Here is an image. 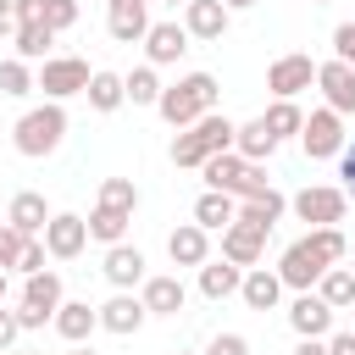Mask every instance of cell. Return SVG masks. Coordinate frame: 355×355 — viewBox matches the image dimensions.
Wrapping results in <instances>:
<instances>
[{
	"instance_id": "43",
	"label": "cell",
	"mask_w": 355,
	"mask_h": 355,
	"mask_svg": "<svg viewBox=\"0 0 355 355\" xmlns=\"http://www.w3.org/2000/svg\"><path fill=\"white\" fill-rule=\"evenodd\" d=\"M11 11H17V28L22 22H44V0H11Z\"/></svg>"
},
{
	"instance_id": "32",
	"label": "cell",
	"mask_w": 355,
	"mask_h": 355,
	"mask_svg": "<svg viewBox=\"0 0 355 355\" xmlns=\"http://www.w3.org/2000/svg\"><path fill=\"white\" fill-rule=\"evenodd\" d=\"M261 122H266V133L283 144V139H300V128H305V111H300L294 100H272V105L261 111Z\"/></svg>"
},
{
	"instance_id": "35",
	"label": "cell",
	"mask_w": 355,
	"mask_h": 355,
	"mask_svg": "<svg viewBox=\"0 0 355 355\" xmlns=\"http://www.w3.org/2000/svg\"><path fill=\"white\" fill-rule=\"evenodd\" d=\"M94 205H105V211H128V216H133V211H139V183H133V178H105Z\"/></svg>"
},
{
	"instance_id": "15",
	"label": "cell",
	"mask_w": 355,
	"mask_h": 355,
	"mask_svg": "<svg viewBox=\"0 0 355 355\" xmlns=\"http://www.w3.org/2000/svg\"><path fill=\"white\" fill-rule=\"evenodd\" d=\"M139 305H144L150 316H178V311L189 305V288H183L178 272H155V277L139 283Z\"/></svg>"
},
{
	"instance_id": "26",
	"label": "cell",
	"mask_w": 355,
	"mask_h": 355,
	"mask_svg": "<svg viewBox=\"0 0 355 355\" xmlns=\"http://www.w3.org/2000/svg\"><path fill=\"white\" fill-rule=\"evenodd\" d=\"M283 211H288V194L272 183L266 194H255V200H239V222H250V227H261V233H272L277 222H283Z\"/></svg>"
},
{
	"instance_id": "39",
	"label": "cell",
	"mask_w": 355,
	"mask_h": 355,
	"mask_svg": "<svg viewBox=\"0 0 355 355\" xmlns=\"http://www.w3.org/2000/svg\"><path fill=\"white\" fill-rule=\"evenodd\" d=\"M22 244H28V239H22L17 227H6V222H0V272H11V266H17V255H22Z\"/></svg>"
},
{
	"instance_id": "53",
	"label": "cell",
	"mask_w": 355,
	"mask_h": 355,
	"mask_svg": "<svg viewBox=\"0 0 355 355\" xmlns=\"http://www.w3.org/2000/svg\"><path fill=\"white\" fill-rule=\"evenodd\" d=\"M311 6H333V0H311Z\"/></svg>"
},
{
	"instance_id": "28",
	"label": "cell",
	"mask_w": 355,
	"mask_h": 355,
	"mask_svg": "<svg viewBox=\"0 0 355 355\" xmlns=\"http://www.w3.org/2000/svg\"><path fill=\"white\" fill-rule=\"evenodd\" d=\"M83 100H89V111H100V116L122 111V105H128V94H122V72H105V67H94V78H89Z\"/></svg>"
},
{
	"instance_id": "22",
	"label": "cell",
	"mask_w": 355,
	"mask_h": 355,
	"mask_svg": "<svg viewBox=\"0 0 355 355\" xmlns=\"http://www.w3.org/2000/svg\"><path fill=\"white\" fill-rule=\"evenodd\" d=\"M94 311H100V327L116 333V338H133V333L144 327V316H150V311L139 305V294H111V300L94 305Z\"/></svg>"
},
{
	"instance_id": "29",
	"label": "cell",
	"mask_w": 355,
	"mask_h": 355,
	"mask_svg": "<svg viewBox=\"0 0 355 355\" xmlns=\"http://www.w3.org/2000/svg\"><path fill=\"white\" fill-rule=\"evenodd\" d=\"M311 294H316L322 305H333V311H349V305H355V272H349V266H327Z\"/></svg>"
},
{
	"instance_id": "44",
	"label": "cell",
	"mask_w": 355,
	"mask_h": 355,
	"mask_svg": "<svg viewBox=\"0 0 355 355\" xmlns=\"http://www.w3.org/2000/svg\"><path fill=\"white\" fill-rule=\"evenodd\" d=\"M17 333H22V327H17V311H6V305H0V355L17 344Z\"/></svg>"
},
{
	"instance_id": "20",
	"label": "cell",
	"mask_w": 355,
	"mask_h": 355,
	"mask_svg": "<svg viewBox=\"0 0 355 355\" xmlns=\"http://www.w3.org/2000/svg\"><path fill=\"white\" fill-rule=\"evenodd\" d=\"M333 316H338V311L322 305L316 294H294V300H288V327H294L300 338H327V333H333Z\"/></svg>"
},
{
	"instance_id": "36",
	"label": "cell",
	"mask_w": 355,
	"mask_h": 355,
	"mask_svg": "<svg viewBox=\"0 0 355 355\" xmlns=\"http://www.w3.org/2000/svg\"><path fill=\"white\" fill-rule=\"evenodd\" d=\"M0 94H11V100H22V94H33V67L28 61H0Z\"/></svg>"
},
{
	"instance_id": "11",
	"label": "cell",
	"mask_w": 355,
	"mask_h": 355,
	"mask_svg": "<svg viewBox=\"0 0 355 355\" xmlns=\"http://www.w3.org/2000/svg\"><path fill=\"white\" fill-rule=\"evenodd\" d=\"M316 83V61L305 55V50H288V55H277L272 67H266V89H272V100H294V94H305Z\"/></svg>"
},
{
	"instance_id": "1",
	"label": "cell",
	"mask_w": 355,
	"mask_h": 355,
	"mask_svg": "<svg viewBox=\"0 0 355 355\" xmlns=\"http://www.w3.org/2000/svg\"><path fill=\"white\" fill-rule=\"evenodd\" d=\"M349 261V239H344V227H311V233H300L283 255H277V283L283 288H294V294H311L316 288V277L327 272V266H344Z\"/></svg>"
},
{
	"instance_id": "41",
	"label": "cell",
	"mask_w": 355,
	"mask_h": 355,
	"mask_svg": "<svg viewBox=\"0 0 355 355\" xmlns=\"http://www.w3.org/2000/svg\"><path fill=\"white\" fill-rule=\"evenodd\" d=\"M205 355H250V338H244V333H216V338L205 344Z\"/></svg>"
},
{
	"instance_id": "2",
	"label": "cell",
	"mask_w": 355,
	"mask_h": 355,
	"mask_svg": "<svg viewBox=\"0 0 355 355\" xmlns=\"http://www.w3.org/2000/svg\"><path fill=\"white\" fill-rule=\"evenodd\" d=\"M216 94H222V83H216L211 72H183L178 83L161 89L155 111H161V122H172V128H194L200 116L216 111Z\"/></svg>"
},
{
	"instance_id": "12",
	"label": "cell",
	"mask_w": 355,
	"mask_h": 355,
	"mask_svg": "<svg viewBox=\"0 0 355 355\" xmlns=\"http://www.w3.org/2000/svg\"><path fill=\"white\" fill-rule=\"evenodd\" d=\"M100 272H105V283H111L116 294H133V288H139V283L150 277V272H144V250H139V244H128V239L105 250Z\"/></svg>"
},
{
	"instance_id": "10",
	"label": "cell",
	"mask_w": 355,
	"mask_h": 355,
	"mask_svg": "<svg viewBox=\"0 0 355 355\" xmlns=\"http://www.w3.org/2000/svg\"><path fill=\"white\" fill-rule=\"evenodd\" d=\"M39 239H44V255H50V261H78V255L89 250V222H83L78 211H55Z\"/></svg>"
},
{
	"instance_id": "46",
	"label": "cell",
	"mask_w": 355,
	"mask_h": 355,
	"mask_svg": "<svg viewBox=\"0 0 355 355\" xmlns=\"http://www.w3.org/2000/svg\"><path fill=\"white\" fill-rule=\"evenodd\" d=\"M6 33H17V11H11V0H0V39Z\"/></svg>"
},
{
	"instance_id": "34",
	"label": "cell",
	"mask_w": 355,
	"mask_h": 355,
	"mask_svg": "<svg viewBox=\"0 0 355 355\" xmlns=\"http://www.w3.org/2000/svg\"><path fill=\"white\" fill-rule=\"evenodd\" d=\"M11 39H17V61H50V44H55V33H50L44 22H22Z\"/></svg>"
},
{
	"instance_id": "31",
	"label": "cell",
	"mask_w": 355,
	"mask_h": 355,
	"mask_svg": "<svg viewBox=\"0 0 355 355\" xmlns=\"http://www.w3.org/2000/svg\"><path fill=\"white\" fill-rule=\"evenodd\" d=\"M161 72L144 61V67H133V72H122V94H128V105H155L161 100Z\"/></svg>"
},
{
	"instance_id": "37",
	"label": "cell",
	"mask_w": 355,
	"mask_h": 355,
	"mask_svg": "<svg viewBox=\"0 0 355 355\" xmlns=\"http://www.w3.org/2000/svg\"><path fill=\"white\" fill-rule=\"evenodd\" d=\"M78 22V0H44V28L50 33H67Z\"/></svg>"
},
{
	"instance_id": "30",
	"label": "cell",
	"mask_w": 355,
	"mask_h": 355,
	"mask_svg": "<svg viewBox=\"0 0 355 355\" xmlns=\"http://www.w3.org/2000/svg\"><path fill=\"white\" fill-rule=\"evenodd\" d=\"M239 283H244V266H233V261H205L200 266V294L205 300H227V294H239Z\"/></svg>"
},
{
	"instance_id": "6",
	"label": "cell",
	"mask_w": 355,
	"mask_h": 355,
	"mask_svg": "<svg viewBox=\"0 0 355 355\" xmlns=\"http://www.w3.org/2000/svg\"><path fill=\"white\" fill-rule=\"evenodd\" d=\"M61 300H67V288H61V272H33V277H22V305H17V327L22 333H39V327H50L55 322V311H61Z\"/></svg>"
},
{
	"instance_id": "52",
	"label": "cell",
	"mask_w": 355,
	"mask_h": 355,
	"mask_svg": "<svg viewBox=\"0 0 355 355\" xmlns=\"http://www.w3.org/2000/svg\"><path fill=\"white\" fill-rule=\"evenodd\" d=\"M0 300H6V272H0Z\"/></svg>"
},
{
	"instance_id": "9",
	"label": "cell",
	"mask_w": 355,
	"mask_h": 355,
	"mask_svg": "<svg viewBox=\"0 0 355 355\" xmlns=\"http://www.w3.org/2000/svg\"><path fill=\"white\" fill-rule=\"evenodd\" d=\"M349 144V133H344V116L338 111H327V105H316L311 116H305V128H300V150L311 155V161H338V150Z\"/></svg>"
},
{
	"instance_id": "50",
	"label": "cell",
	"mask_w": 355,
	"mask_h": 355,
	"mask_svg": "<svg viewBox=\"0 0 355 355\" xmlns=\"http://www.w3.org/2000/svg\"><path fill=\"white\" fill-rule=\"evenodd\" d=\"M150 6H189V0H150Z\"/></svg>"
},
{
	"instance_id": "33",
	"label": "cell",
	"mask_w": 355,
	"mask_h": 355,
	"mask_svg": "<svg viewBox=\"0 0 355 355\" xmlns=\"http://www.w3.org/2000/svg\"><path fill=\"white\" fill-rule=\"evenodd\" d=\"M83 222H89V239L111 250V244H122V239H128V222H133V216H128V211H105V205H94Z\"/></svg>"
},
{
	"instance_id": "25",
	"label": "cell",
	"mask_w": 355,
	"mask_h": 355,
	"mask_svg": "<svg viewBox=\"0 0 355 355\" xmlns=\"http://www.w3.org/2000/svg\"><path fill=\"white\" fill-rule=\"evenodd\" d=\"M67 344H89V333L100 327V311L89 305V300H61V311H55V322H50Z\"/></svg>"
},
{
	"instance_id": "4",
	"label": "cell",
	"mask_w": 355,
	"mask_h": 355,
	"mask_svg": "<svg viewBox=\"0 0 355 355\" xmlns=\"http://www.w3.org/2000/svg\"><path fill=\"white\" fill-rule=\"evenodd\" d=\"M233 116H222V111H211V116H200L194 128H178V139H172V166H205L211 155H222V150H233Z\"/></svg>"
},
{
	"instance_id": "24",
	"label": "cell",
	"mask_w": 355,
	"mask_h": 355,
	"mask_svg": "<svg viewBox=\"0 0 355 355\" xmlns=\"http://www.w3.org/2000/svg\"><path fill=\"white\" fill-rule=\"evenodd\" d=\"M239 300H244L250 311H277V305H283V283H277V272H272V266H250L244 283H239Z\"/></svg>"
},
{
	"instance_id": "48",
	"label": "cell",
	"mask_w": 355,
	"mask_h": 355,
	"mask_svg": "<svg viewBox=\"0 0 355 355\" xmlns=\"http://www.w3.org/2000/svg\"><path fill=\"white\" fill-rule=\"evenodd\" d=\"M227 11H250V6H261V0H222Z\"/></svg>"
},
{
	"instance_id": "42",
	"label": "cell",
	"mask_w": 355,
	"mask_h": 355,
	"mask_svg": "<svg viewBox=\"0 0 355 355\" xmlns=\"http://www.w3.org/2000/svg\"><path fill=\"white\" fill-rule=\"evenodd\" d=\"M338 178H344V194L355 200V144H344V150H338Z\"/></svg>"
},
{
	"instance_id": "27",
	"label": "cell",
	"mask_w": 355,
	"mask_h": 355,
	"mask_svg": "<svg viewBox=\"0 0 355 355\" xmlns=\"http://www.w3.org/2000/svg\"><path fill=\"white\" fill-rule=\"evenodd\" d=\"M239 222V200L233 194H216V189H205L200 200H194V227H205V233H222V227H233Z\"/></svg>"
},
{
	"instance_id": "16",
	"label": "cell",
	"mask_w": 355,
	"mask_h": 355,
	"mask_svg": "<svg viewBox=\"0 0 355 355\" xmlns=\"http://www.w3.org/2000/svg\"><path fill=\"white\" fill-rule=\"evenodd\" d=\"M189 55V33H183V22H150V33H144V61L161 72V67H178Z\"/></svg>"
},
{
	"instance_id": "49",
	"label": "cell",
	"mask_w": 355,
	"mask_h": 355,
	"mask_svg": "<svg viewBox=\"0 0 355 355\" xmlns=\"http://www.w3.org/2000/svg\"><path fill=\"white\" fill-rule=\"evenodd\" d=\"M72 355H94V349H89V344H72Z\"/></svg>"
},
{
	"instance_id": "14",
	"label": "cell",
	"mask_w": 355,
	"mask_h": 355,
	"mask_svg": "<svg viewBox=\"0 0 355 355\" xmlns=\"http://www.w3.org/2000/svg\"><path fill=\"white\" fill-rule=\"evenodd\" d=\"M105 33L116 44H144V33H150V0H105Z\"/></svg>"
},
{
	"instance_id": "45",
	"label": "cell",
	"mask_w": 355,
	"mask_h": 355,
	"mask_svg": "<svg viewBox=\"0 0 355 355\" xmlns=\"http://www.w3.org/2000/svg\"><path fill=\"white\" fill-rule=\"evenodd\" d=\"M322 344H327V355H355V333H349V327H344V333H327Z\"/></svg>"
},
{
	"instance_id": "47",
	"label": "cell",
	"mask_w": 355,
	"mask_h": 355,
	"mask_svg": "<svg viewBox=\"0 0 355 355\" xmlns=\"http://www.w3.org/2000/svg\"><path fill=\"white\" fill-rule=\"evenodd\" d=\"M294 355H327V344H322V338H300V344H294Z\"/></svg>"
},
{
	"instance_id": "54",
	"label": "cell",
	"mask_w": 355,
	"mask_h": 355,
	"mask_svg": "<svg viewBox=\"0 0 355 355\" xmlns=\"http://www.w3.org/2000/svg\"><path fill=\"white\" fill-rule=\"evenodd\" d=\"M17 355H39V349H17Z\"/></svg>"
},
{
	"instance_id": "40",
	"label": "cell",
	"mask_w": 355,
	"mask_h": 355,
	"mask_svg": "<svg viewBox=\"0 0 355 355\" xmlns=\"http://www.w3.org/2000/svg\"><path fill=\"white\" fill-rule=\"evenodd\" d=\"M333 61L355 67V22H338V28H333Z\"/></svg>"
},
{
	"instance_id": "51",
	"label": "cell",
	"mask_w": 355,
	"mask_h": 355,
	"mask_svg": "<svg viewBox=\"0 0 355 355\" xmlns=\"http://www.w3.org/2000/svg\"><path fill=\"white\" fill-rule=\"evenodd\" d=\"M349 333H355V305H349Z\"/></svg>"
},
{
	"instance_id": "38",
	"label": "cell",
	"mask_w": 355,
	"mask_h": 355,
	"mask_svg": "<svg viewBox=\"0 0 355 355\" xmlns=\"http://www.w3.org/2000/svg\"><path fill=\"white\" fill-rule=\"evenodd\" d=\"M44 261H50V255H44V239H28L11 272H22V277H33V272H44Z\"/></svg>"
},
{
	"instance_id": "5",
	"label": "cell",
	"mask_w": 355,
	"mask_h": 355,
	"mask_svg": "<svg viewBox=\"0 0 355 355\" xmlns=\"http://www.w3.org/2000/svg\"><path fill=\"white\" fill-rule=\"evenodd\" d=\"M200 178H205V189L233 194V200H255V194H266V189H272L266 166H250V161H244V155H233V150L211 155V161L200 166Z\"/></svg>"
},
{
	"instance_id": "13",
	"label": "cell",
	"mask_w": 355,
	"mask_h": 355,
	"mask_svg": "<svg viewBox=\"0 0 355 355\" xmlns=\"http://www.w3.org/2000/svg\"><path fill=\"white\" fill-rule=\"evenodd\" d=\"M316 89H322V105H327V111L355 116V67H344V61H316Z\"/></svg>"
},
{
	"instance_id": "55",
	"label": "cell",
	"mask_w": 355,
	"mask_h": 355,
	"mask_svg": "<svg viewBox=\"0 0 355 355\" xmlns=\"http://www.w3.org/2000/svg\"><path fill=\"white\" fill-rule=\"evenodd\" d=\"M349 272H355V261H349Z\"/></svg>"
},
{
	"instance_id": "17",
	"label": "cell",
	"mask_w": 355,
	"mask_h": 355,
	"mask_svg": "<svg viewBox=\"0 0 355 355\" xmlns=\"http://www.w3.org/2000/svg\"><path fill=\"white\" fill-rule=\"evenodd\" d=\"M50 216H55V211H50V200H44L39 189H22V194H11V205H6V227H17L22 239H39Z\"/></svg>"
},
{
	"instance_id": "8",
	"label": "cell",
	"mask_w": 355,
	"mask_h": 355,
	"mask_svg": "<svg viewBox=\"0 0 355 355\" xmlns=\"http://www.w3.org/2000/svg\"><path fill=\"white\" fill-rule=\"evenodd\" d=\"M288 211H294L300 222H311V227H338L344 211H349V194L333 189V183H305V189L288 200Z\"/></svg>"
},
{
	"instance_id": "21",
	"label": "cell",
	"mask_w": 355,
	"mask_h": 355,
	"mask_svg": "<svg viewBox=\"0 0 355 355\" xmlns=\"http://www.w3.org/2000/svg\"><path fill=\"white\" fill-rule=\"evenodd\" d=\"M227 22H233V11H227L222 0H189V6H183V33H189V39H205V44H211V39L227 33Z\"/></svg>"
},
{
	"instance_id": "19",
	"label": "cell",
	"mask_w": 355,
	"mask_h": 355,
	"mask_svg": "<svg viewBox=\"0 0 355 355\" xmlns=\"http://www.w3.org/2000/svg\"><path fill=\"white\" fill-rule=\"evenodd\" d=\"M166 255H172V266H205L211 261V233L205 227H194V222H178L172 233H166Z\"/></svg>"
},
{
	"instance_id": "7",
	"label": "cell",
	"mask_w": 355,
	"mask_h": 355,
	"mask_svg": "<svg viewBox=\"0 0 355 355\" xmlns=\"http://www.w3.org/2000/svg\"><path fill=\"white\" fill-rule=\"evenodd\" d=\"M89 78H94V67H89L83 55H50V61H39V72H33V89H44V100L61 105V100L83 94Z\"/></svg>"
},
{
	"instance_id": "18",
	"label": "cell",
	"mask_w": 355,
	"mask_h": 355,
	"mask_svg": "<svg viewBox=\"0 0 355 355\" xmlns=\"http://www.w3.org/2000/svg\"><path fill=\"white\" fill-rule=\"evenodd\" d=\"M266 239L272 233H261V227H250V222H233V227H222V261H233V266H261V255H266Z\"/></svg>"
},
{
	"instance_id": "3",
	"label": "cell",
	"mask_w": 355,
	"mask_h": 355,
	"mask_svg": "<svg viewBox=\"0 0 355 355\" xmlns=\"http://www.w3.org/2000/svg\"><path fill=\"white\" fill-rule=\"evenodd\" d=\"M61 139H67V111H61L55 100L28 105V111L17 116V128H11V144H17V155H28V161L55 155V150H61Z\"/></svg>"
},
{
	"instance_id": "23",
	"label": "cell",
	"mask_w": 355,
	"mask_h": 355,
	"mask_svg": "<svg viewBox=\"0 0 355 355\" xmlns=\"http://www.w3.org/2000/svg\"><path fill=\"white\" fill-rule=\"evenodd\" d=\"M233 155H244L250 166H266V161L277 155V139L266 133V122H261V116H250V122H239V128H233Z\"/></svg>"
}]
</instances>
